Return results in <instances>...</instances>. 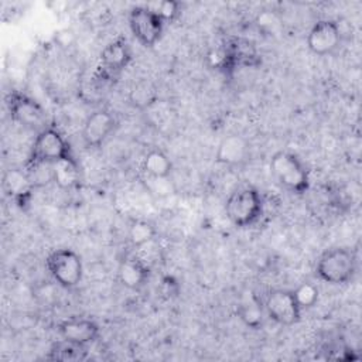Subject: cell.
<instances>
[{"instance_id": "cell-1", "label": "cell", "mask_w": 362, "mask_h": 362, "mask_svg": "<svg viewBox=\"0 0 362 362\" xmlns=\"http://www.w3.org/2000/svg\"><path fill=\"white\" fill-rule=\"evenodd\" d=\"M358 269V260L355 252L349 247L337 246L324 250L315 266V273L320 280L332 284L342 286L354 280Z\"/></svg>"}, {"instance_id": "cell-2", "label": "cell", "mask_w": 362, "mask_h": 362, "mask_svg": "<svg viewBox=\"0 0 362 362\" xmlns=\"http://www.w3.org/2000/svg\"><path fill=\"white\" fill-rule=\"evenodd\" d=\"M273 178L293 194H304L310 188V173L300 157L291 151H276L270 158Z\"/></svg>"}, {"instance_id": "cell-3", "label": "cell", "mask_w": 362, "mask_h": 362, "mask_svg": "<svg viewBox=\"0 0 362 362\" xmlns=\"http://www.w3.org/2000/svg\"><path fill=\"white\" fill-rule=\"evenodd\" d=\"M264 202L260 192L253 187H240L230 192L225 204L228 219L236 228H249L263 215Z\"/></svg>"}, {"instance_id": "cell-4", "label": "cell", "mask_w": 362, "mask_h": 362, "mask_svg": "<svg viewBox=\"0 0 362 362\" xmlns=\"http://www.w3.org/2000/svg\"><path fill=\"white\" fill-rule=\"evenodd\" d=\"M68 158H75L71 144L58 129L48 126L37 133L27 160V167L37 164H54Z\"/></svg>"}, {"instance_id": "cell-5", "label": "cell", "mask_w": 362, "mask_h": 362, "mask_svg": "<svg viewBox=\"0 0 362 362\" xmlns=\"http://www.w3.org/2000/svg\"><path fill=\"white\" fill-rule=\"evenodd\" d=\"M45 267L52 280L62 288H74L82 280V259L72 249L61 247L52 250L45 259Z\"/></svg>"}, {"instance_id": "cell-6", "label": "cell", "mask_w": 362, "mask_h": 362, "mask_svg": "<svg viewBox=\"0 0 362 362\" xmlns=\"http://www.w3.org/2000/svg\"><path fill=\"white\" fill-rule=\"evenodd\" d=\"M6 105L11 119L20 126L35 130L37 133L48 127L44 107L28 95L20 90H10L6 98Z\"/></svg>"}, {"instance_id": "cell-7", "label": "cell", "mask_w": 362, "mask_h": 362, "mask_svg": "<svg viewBox=\"0 0 362 362\" xmlns=\"http://www.w3.org/2000/svg\"><path fill=\"white\" fill-rule=\"evenodd\" d=\"M164 24L161 17L148 4L134 6L129 13L130 31L143 47L151 48L160 41Z\"/></svg>"}, {"instance_id": "cell-8", "label": "cell", "mask_w": 362, "mask_h": 362, "mask_svg": "<svg viewBox=\"0 0 362 362\" xmlns=\"http://www.w3.org/2000/svg\"><path fill=\"white\" fill-rule=\"evenodd\" d=\"M263 308L270 320L284 327L297 324L303 311L297 304L293 291L284 288L270 290L263 301Z\"/></svg>"}, {"instance_id": "cell-9", "label": "cell", "mask_w": 362, "mask_h": 362, "mask_svg": "<svg viewBox=\"0 0 362 362\" xmlns=\"http://www.w3.org/2000/svg\"><path fill=\"white\" fill-rule=\"evenodd\" d=\"M344 40L341 24L331 18L318 20L307 34L308 49L320 57L334 54Z\"/></svg>"}, {"instance_id": "cell-10", "label": "cell", "mask_w": 362, "mask_h": 362, "mask_svg": "<svg viewBox=\"0 0 362 362\" xmlns=\"http://www.w3.org/2000/svg\"><path fill=\"white\" fill-rule=\"evenodd\" d=\"M117 126L116 116L107 109L92 112L82 126V141L88 148H98L106 143Z\"/></svg>"}, {"instance_id": "cell-11", "label": "cell", "mask_w": 362, "mask_h": 362, "mask_svg": "<svg viewBox=\"0 0 362 362\" xmlns=\"http://www.w3.org/2000/svg\"><path fill=\"white\" fill-rule=\"evenodd\" d=\"M57 331L62 339L88 346L100 335V328L96 321L86 317H69L62 320Z\"/></svg>"}, {"instance_id": "cell-12", "label": "cell", "mask_w": 362, "mask_h": 362, "mask_svg": "<svg viewBox=\"0 0 362 362\" xmlns=\"http://www.w3.org/2000/svg\"><path fill=\"white\" fill-rule=\"evenodd\" d=\"M132 48L124 37H116L100 52V68L107 76H115L132 62Z\"/></svg>"}, {"instance_id": "cell-13", "label": "cell", "mask_w": 362, "mask_h": 362, "mask_svg": "<svg viewBox=\"0 0 362 362\" xmlns=\"http://www.w3.org/2000/svg\"><path fill=\"white\" fill-rule=\"evenodd\" d=\"M34 188L35 185L25 168H10L3 175L4 192L21 208L30 202Z\"/></svg>"}, {"instance_id": "cell-14", "label": "cell", "mask_w": 362, "mask_h": 362, "mask_svg": "<svg viewBox=\"0 0 362 362\" xmlns=\"http://www.w3.org/2000/svg\"><path fill=\"white\" fill-rule=\"evenodd\" d=\"M250 156V144L249 141L239 134L225 136L215 153V161L228 167H238L247 161Z\"/></svg>"}, {"instance_id": "cell-15", "label": "cell", "mask_w": 362, "mask_h": 362, "mask_svg": "<svg viewBox=\"0 0 362 362\" xmlns=\"http://www.w3.org/2000/svg\"><path fill=\"white\" fill-rule=\"evenodd\" d=\"M223 66L233 69L236 66H256L259 65V54L255 44L245 38H233L225 51Z\"/></svg>"}, {"instance_id": "cell-16", "label": "cell", "mask_w": 362, "mask_h": 362, "mask_svg": "<svg viewBox=\"0 0 362 362\" xmlns=\"http://www.w3.org/2000/svg\"><path fill=\"white\" fill-rule=\"evenodd\" d=\"M150 277V266L141 257H126L117 269L120 284L129 290H140Z\"/></svg>"}, {"instance_id": "cell-17", "label": "cell", "mask_w": 362, "mask_h": 362, "mask_svg": "<svg viewBox=\"0 0 362 362\" xmlns=\"http://www.w3.org/2000/svg\"><path fill=\"white\" fill-rule=\"evenodd\" d=\"M52 182L61 189H75L81 184V168L76 158L61 160L51 164Z\"/></svg>"}, {"instance_id": "cell-18", "label": "cell", "mask_w": 362, "mask_h": 362, "mask_svg": "<svg viewBox=\"0 0 362 362\" xmlns=\"http://www.w3.org/2000/svg\"><path fill=\"white\" fill-rule=\"evenodd\" d=\"M141 170L147 178H168L173 171V163L170 157L160 148L147 151L141 161Z\"/></svg>"}, {"instance_id": "cell-19", "label": "cell", "mask_w": 362, "mask_h": 362, "mask_svg": "<svg viewBox=\"0 0 362 362\" xmlns=\"http://www.w3.org/2000/svg\"><path fill=\"white\" fill-rule=\"evenodd\" d=\"M264 314L263 303L253 293L245 294L238 305L239 318L246 327L253 329H257L263 325Z\"/></svg>"}, {"instance_id": "cell-20", "label": "cell", "mask_w": 362, "mask_h": 362, "mask_svg": "<svg viewBox=\"0 0 362 362\" xmlns=\"http://www.w3.org/2000/svg\"><path fill=\"white\" fill-rule=\"evenodd\" d=\"M86 358H88L86 346L66 341V339H59L54 342L47 354V359L59 361V362H79V361H85Z\"/></svg>"}, {"instance_id": "cell-21", "label": "cell", "mask_w": 362, "mask_h": 362, "mask_svg": "<svg viewBox=\"0 0 362 362\" xmlns=\"http://www.w3.org/2000/svg\"><path fill=\"white\" fill-rule=\"evenodd\" d=\"M158 230L151 221L133 219L127 228V239L133 247H144L157 239Z\"/></svg>"}, {"instance_id": "cell-22", "label": "cell", "mask_w": 362, "mask_h": 362, "mask_svg": "<svg viewBox=\"0 0 362 362\" xmlns=\"http://www.w3.org/2000/svg\"><path fill=\"white\" fill-rule=\"evenodd\" d=\"M129 98L136 107L147 109L157 102V90L151 82L139 81L132 86Z\"/></svg>"}, {"instance_id": "cell-23", "label": "cell", "mask_w": 362, "mask_h": 362, "mask_svg": "<svg viewBox=\"0 0 362 362\" xmlns=\"http://www.w3.org/2000/svg\"><path fill=\"white\" fill-rule=\"evenodd\" d=\"M294 298L301 310L313 308L320 298V288L311 281H303L293 290Z\"/></svg>"}, {"instance_id": "cell-24", "label": "cell", "mask_w": 362, "mask_h": 362, "mask_svg": "<svg viewBox=\"0 0 362 362\" xmlns=\"http://www.w3.org/2000/svg\"><path fill=\"white\" fill-rule=\"evenodd\" d=\"M164 23H173L175 21L181 14V4L174 0H163L157 1L154 4H148Z\"/></svg>"}]
</instances>
